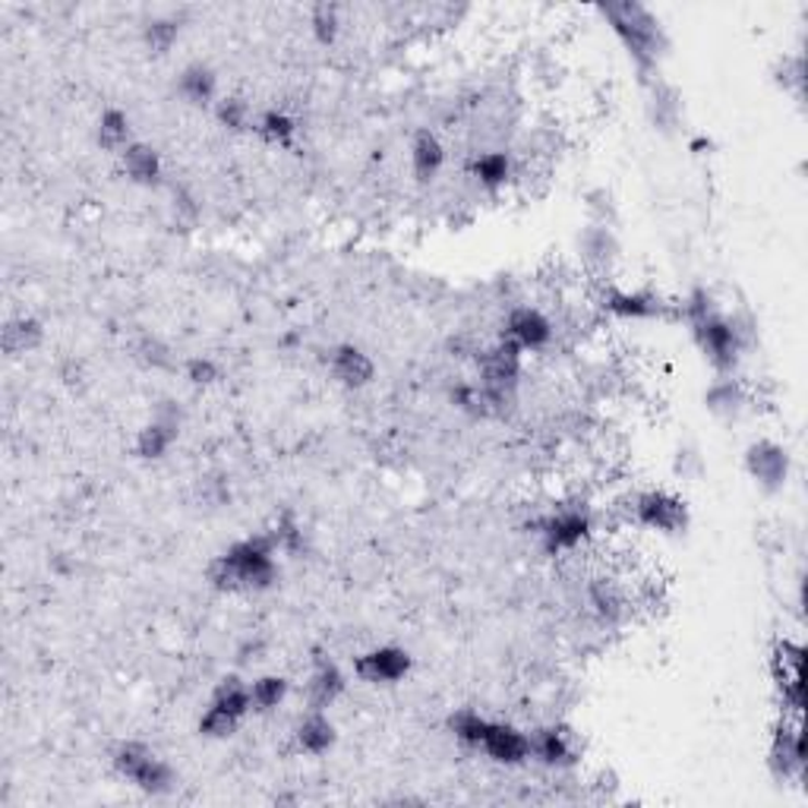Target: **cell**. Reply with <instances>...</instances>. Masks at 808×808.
I'll use <instances>...</instances> for the list:
<instances>
[{
	"label": "cell",
	"instance_id": "35",
	"mask_svg": "<svg viewBox=\"0 0 808 808\" xmlns=\"http://www.w3.org/2000/svg\"><path fill=\"white\" fill-rule=\"evenodd\" d=\"M310 26H313L316 41L331 45V41L338 38V26H341V20H338V7H335V3H316V7L310 10Z\"/></svg>",
	"mask_w": 808,
	"mask_h": 808
},
{
	"label": "cell",
	"instance_id": "3",
	"mask_svg": "<svg viewBox=\"0 0 808 808\" xmlns=\"http://www.w3.org/2000/svg\"><path fill=\"white\" fill-rule=\"evenodd\" d=\"M111 764L120 777L130 780L136 789L149 796H168L178 786V774L171 771V764L143 743H120Z\"/></svg>",
	"mask_w": 808,
	"mask_h": 808
},
{
	"label": "cell",
	"instance_id": "21",
	"mask_svg": "<svg viewBox=\"0 0 808 808\" xmlns=\"http://www.w3.org/2000/svg\"><path fill=\"white\" fill-rule=\"evenodd\" d=\"M294 739H298V749L303 755L323 758L335 746L338 733H335V723L326 717V711H306L298 723V729H294Z\"/></svg>",
	"mask_w": 808,
	"mask_h": 808
},
{
	"label": "cell",
	"instance_id": "16",
	"mask_svg": "<svg viewBox=\"0 0 808 808\" xmlns=\"http://www.w3.org/2000/svg\"><path fill=\"white\" fill-rule=\"evenodd\" d=\"M531 739V758L546 764V768H571L578 761V749L571 743V736L563 726H540L534 733H528Z\"/></svg>",
	"mask_w": 808,
	"mask_h": 808
},
{
	"label": "cell",
	"instance_id": "9",
	"mask_svg": "<svg viewBox=\"0 0 808 808\" xmlns=\"http://www.w3.org/2000/svg\"><path fill=\"white\" fill-rule=\"evenodd\" d=\"M789 451L774 439H755L746 449V471L761 493H780L789 480Z\"/></svg>",
	"mask_w": 808,
	"mask_h": 808
},
{
	"label": "cell",
	"instance_id": "26",
	"mask_svg": "<svg viewBox=\"0 0 808 808\" xmlns=\"http://www.w3.org/2000/svg\"><path fill=\"white\" fill-rule=\"evenodd\" d=\"M212 708H221L225 714L243 720L253 711V698H250V683H243L240 676H225L215 691H212Z\"/></svg>",
	"mask_w": 808,
	"mask_h": 808
},
{
	"label": "cell",
	"instance_id": "1",
	"mask_svg": "<svg viewBox=\"0 0 808 808\" xmlns=\"http://www.w3.org/2000/svg\"><path fill=\"white\" fill-rule=\"evenodd\" d=\"M278 540L275 534H250V538L238 540L234 546H228L221 556H215L209 563V584L215 591H269L278 581Z\"/></svg>",
	"mask_w": 808,
	"mask_h": 808
},
{
	"label": "cell",
	"instance_id": "34",
	"mask_svg": "<svg viewBox=\"0 0 808 808\" xmlns=\"http://www.w3.org/2000/svg\"><path fill=\"white\" fill-rule=\"evenodd\" d=\"M178 35H180L178 20H152L149 26H146V32H143L146 48H149L152 55H168L171 45L178 41Z\"/></svg>",
	"mask_w": 808,
	"mask_h": 808
},
{
	"label": "cell",
	"instance_id": "38",
	"mask_svg": "<svg viewBox=\"0 0 808 808\" xmlns=\"http://www.w3.org/2000/svg\"><path fill=\"white\" fill-rule=\"evenodd\" d=\"M588 209L598 218L594 225H606L610 228L616 221V203H613V193H606V190H591L588 193Z\"/></svg>",
	"mask_w": 808,
	"mask_h": 808
},
{
	"label": "cell",
	"instance_id": "7",
	"mask_svg": "<svg viewBox=\"0 0 808 808\" xmlns=\"http://www.w3.org/2000/svg\"><path fill=\"white\" fill-rule=\"evenodd\" d=\"M768 768L780 783H796L806 774V736H803V720L783 717L774 726L771 751H768Z\"/></svg>",
	"mask_w": 808,
	"mask_h": 808
},
{
	"label": "cell",
	"instance_id": "10",
	"mask_svg": "<svg viewBox=\"0 0 808 808\" xmlns=\"http://www.w3.org/2000/svg\"><path fill=\"white\" fill-rule=\"evenodd\" d=\"M538 534L543 540V550L550 556L556 553H566V550H575L578 543H584L588 534H591V515L578 506H569V509H556L553 515H546L538 524Z\"/></svg>",
	"mask_w": 808,
	"mask_h": 808
},
{
	"label": "cell",
	"instance_id": "11",
	"mask_svg": "<svg viewBox=\"0 0 808 808\" xmlns=\"http://www.w3.org/2000/svg\"><path fill=\"white\" fill-rule=\"evenodd\" d=\"M354 673L370 686H391V683H401L411 673V654L405 648L383 644V648H373V651L360 654L354 660Z\"/></svg>",
	"mask_w": 808,
	"mask_h": 808
},
{
	"label": "cell",
	"instance_id": "13",
	"mask_svg": "<svg viewBox=\"0 0 808 808\" xmlns=\"http://www.w3.org/2000/svg\"><path fill=\"white\" fill-rule=\"evenodd\" d=\"M600 306L610 316L619 319H660L666 316V306L660 294L654 291H623V288H603L600 294Z\"/></svg>",
	"mask_w": 808,
	"mask_h": 808
},
{
	"label": "cell",
	"instance_id": "37",
	"mask_svg": "<svg viewBox=\"0 0 808 808\" xmlns=\"http://www.w3.org/2000/svg\"><path fill=\"white\" fill-rule=\"evenodd\" d=\"M215 114H218V120H221L228 130H246V123H250V108H246V101L238 98V95L221 98L218 108H215Z\"/></svg>",
	"mask_w": 808,
	"mask_h": 808
},
{
	"label": "cell",
	"instance_id": "33",
	"mask_svg": "<svg viewBox=\"0 0 808 808\" xmlns=\"http://www.w3.org/2000/svg\"><path fill=\"white\" fill-rule=\"evenodd\" d=\"M591 606L598 610L603 619H616V616L623 613L626 600H623L619 588H616L613 581L600 578V581H594V584H591Z\"/></svg>",
	"mask_w": 808,
	"mask_h": 808
},
{
	"label": "cell",
	"instance_id": "24",
	"mask_svg": "<svg viewBox=\"0 0 808 808\" xmlns=\"http://www.w3.org/2000/svg\"><path fill=\"white\" fill-rule=\"evenodd\" d=\"M443 165H446V149H443L439 136L430 133V130L418 133V136H414V146H411V168H414V174H418L420 183L439 178Z\"/></svg>",
	"mask_w": 808,
	"mask_h": 808
},
{
	"label": "cell",
	"instance_id": "8",
	"mask_svg": "<svg viewBox=\"0 0 808 808\" xmlns=\"http://www.w3.org/2000/svg\"><path fill=\"white\" fill-rule=\"evenodd\" d=\"M521 354L524 351L509 338H499L493 348L480 351V386L499 395H511L521 379Z\"/></svg>",
	"mask_w": 808,
	"mask_h": 808
},
{
	"label": "cell",
	"instance_id": "15",
	"mask_svg": "<svg viewBox=\"0 0 808 808\" xmlns=\"http://www.w3.org/2000/svg\"><path fill=\"white\" fill-rule=\"evenodd\" d=\"M503 338L515 341L521 351H540L553 341V323L540 313L538 306H515L506 319Z\"/></svg>",
	"mask_w": 808,
	"mask_h": 808
},
{
	"label": "cell",
	"instance_id": "30",
	"mask_svg": "<svg viewBox=\"0 0 808 808\" xmlns=\"http://www.w3.org/2000/svg\"><path fill=\"white\" fill-rule=\"evenodd\" d=\"M288 679L285 676H275V673H266V676H260V679H253L250 683V698H253V711H260V714H269L275 708H281L285 704V698H288Z\"/></svg>",
	"mask_w": 808,
	"mask_h": 808
},
{
	"label": "cell",
	"instance_id": "14",
	"mask_svg": "<svg viewBox=\"0 0 808 808\" xmlns=\"http://www.w3.org/2000/svg\"><path fill=\"white\" fill-rule=\"evenodd\" d=\"M180 433V411L171 405V401H165V405H158V411H155V418L140 430V436H136V455L140 458H146V461H155V458H161L165 451L174 446V439H178Z\"/></svg>",
	"mask_w": 808,
	"mask_h": 808
},
{
	"label": "cell",
	"instance_id": "17",
	"mask_svg": "<svg viewBox=\"0 0 808 808\" xmlns=\"http://www.w3.org/2000/svg\"><path fill=\"white\" fill-rule=\"evenodd\" d=\"M648 118L660 133H673L683 123V95L663 76L648 83Z\"/></svg>",
	"mask_w": 808,
	"mask_h": 808
},
{
	"label": "cell",
	"instance_id": "20",
	"mask_svg": "<svg viewBox=\"0 0 808 808\" xmlns=\"http://www.w3.org/2000/svg\"><path fill=\"white\" fill-rule=\"evenodd\" d=\"M578 246H581V260L594 272H610L619 260V240L606 225H588Z\"/></svg>",
	"mask_w": 808,
	"mask_h": 808
},
{
	"label": "cell",
	"instance_id": "31",
	"mask_svg": "<svg viewBox=\"0 0 808 808\" xmlns=\"http://www.w3.org/2000/svg\"><path fill=\"white\" fill-rule=\"evenodd\" d=\"M486 723L490 720L478 714V711H471V708H461V711H455L449 717V729L451 736L461 743V746H468V749H480V743H483V733H486Z\"/></svg>",
	"mask_w": 808,
	"mask_h": 808
},
{
	"label": "cell",
	"instance_id": "2",
	"mask_svg": "<svg viewBox=\"0 0 808 808\" xmlns=\"http://www.w3.org/2000/svg\"><path fill=\"white\" fill-rule=\"evenodd\" d=\"M600 13L610 23V29L616 32V38L626 45L641 83L648 86L651 80H658L660 60L666 58V51H670V38H666L658 16L644 3H635V0L603 3Z\"/></svg>",
	"mask_w": 808,
	"mask_h": 808
},
{
	"label": "cell",
	"instance_id": "32",
	"mask_svg": "<svg viewBox=\"0 0 808 808\" xmlns=\"http://www.w3.org/2000/svg\"><path fill=\"white\" fill-rule=\"evenodd\" d=\"M256 133L272 146H288L294 140V133H298V120L285 114V111H266L263 118L256 120Z\"/></svg>",
	"mask_w": 808,
	"mask_h": 808
},
{
	"label": "cell",
	"instance_id": "22",
	"mask_svg": "<svg viewBox=\"0 0 808 808\" xmlns=\"http://www.w3.org/2000/svg\"><path fill=\"white\" fill-rule=\"evenodd\" d=\"M704 405L717 418H736L749 405V391H746V386L736 376H717L711 383L708 395H704Z\"/></svg>",
	"mask_w": 808,
	"mask_h": 808
},
{
	"label": "cell",
	"instance_id": "5",
	"mask_svg": "<svg viewBox=\"0 0 808 808\" xmlns=\"http://www.w3.org/2000/svg\"><path fill=\"white\" fill-rule=\"evenodd\" d=\"M631 511H635V521L641 528H651V531L666 534V538L686 534V528H689V506H686V499L676 496V493H670V490H648V493L635 496Z\"/></svg>",
	"mask_w": 808,
	"mask_h": 808
},
{
	"label": "cell",
	"instance_id": "12",
	"mask_svg": "<svg viewBox=\"0 0 808 808\" xmlns=\"http://www.w3.org/2000/svg\"><path fill=\"white\" fill-rule=\"evenodd\" d=\"M480 751L490 761H496V764L518 768V764L531 761V739H528V733H521L511 723L490 720L486 723V733H483V743H480Z\"/></svg>",
	"mask_w": 808,
	"mask_h": 808
},
{
	"label": "cell",
	"instance_id": "28",
	"mask_svg": "<svg viewBox=\"0 0 808 808\" xmlns=\"http://www.w3.org/2000/svg\"><path fill=\"white\" fill-rule=\"evenodd\" d=\"M41 323L32 319V316H23V319H13L3 326V351L10 358H20V354H29L41 345Z\"/></svg>",
	"mask_w": 808,
	"mask_h": 808
},
{
	"label": "cell",
	"instance_id": "18",
	"mask_svg": "<svg viewBox=\"0 0 808 808\" xmlns=\"http://www.w3.org/2000/svg\"><path fill=\"white\" fill-rule=\"evenodd\" d=\"M345 673L331 663V660H319L310 683H306V708L310 711H329L331 704L345 695Z\"/></svg>",
	"mask_w": 808,
	"mask_h": 808
},
{
	"label": "cell",
	"instance_id": "27",
	"mask_svg": "<svg viewBox=\"0 0 808 808\" xmlns=\"http://www.w3.org/2000/svg\"><path fill=\"white\" fill-rule=\"evenodd\" d=\"M178 89L190 105H209L212 98H215V92H218V80H215V73H212L206 63H190L180 73Z\"/></svg>",
	"mask_w": 808,
	"mask_h": 808
},
{
	"label": "cell",
	"instance_id": "40",
	"mask_svg": "<svg viewBox=\"0 0 808 808\" xmlns=\"http://www.w3.org/2000/svg\"><path fill=\"white\" fill-rule=\"evenodd\" d=\"M272 534L278 540V550H285V553H300V550H303V531L294 524L291 515H288L285 521H278V528H275Z\"/></svg>",
	"mask_w": 808,
	"mask_h": 808
},
{
	"label": "cell",
	"instance_id": "25",
	"mask_svg": "<svg viewBox=\"0 0 808 808\" xmlns=\"http://www.w3.org/2000/svg\"><path fill=\"white\" fill-rule=\"evenodd\" d=\"M515 174V165L506 152H480L471 158V178L478 180L483 190H499Z\"/></svg>",
	"mask_w": 808,
	"mask_h": 808
},
{
	"label": "cell",
	"instance_id": "41",
	"mask_svg": "<svg viewBox=\"0 0 808 808\" xmlns=\"http://www.w3.org/2000/svg\"><path fill=\"white\" fill-rule=\"evenodd\" d=\"M711 149H714V143H711V140H704V136L691 140V152H695V155H704V152H711Z\"/></svg>",
	"mask_w": 808,
	"mask_h": 808
},
{
	"label": "cell",
	"instance_id": "19",
	"mask_svg": "<svg viewBox=\"0 0 808 808\" xmlns=\"http://www.w3.org/2000/svg\"><path fill=\"white\" fill-rule=\"evenodd\" d=\"M331 373H335V379H338L341 386H348V389H363V386L373 383L376 366H373L370 354H363L360 348H354V345H341V348L331 351Z\"/></svg>",
	"mask_w": 808,
	"mask_h": 808
},
{
	"label": "cell",
	"instance_id": "23",
	"mask_svg": "<svg viewBox=\"0 0 808 808\" xmlns=\"http://www.w3.org/2000/svg\"><path fill=\"white\" fill-rule=\"evenodd\" d=\"M120 161H123V171L126 178L140 186H155L161 180V158L158 152L146 146V143H133L120 152Z\"/></svg>",
	"mask_w": 808,
	"mask_h": 808
},
{
	"label": "cell",
	"instance_id": "6",
	"mask_svg": "<svg viewBox=\"0 0 808 808\" xmlns=\"http://www.w3.org/2000/svg\"><path fill=\"white\" fill-rule=\"evenodd\" d=\"M803 663H806V648L799 641L783 638L774 648V683H777L780 701H783V717L803 720L806 708V686H803Z\"/></svg>",
	"mask_w": 808,
	"mask_h": 808
},
{
	"label": "cell",
	"instance_id": "4",
	"mask_svg": "<svg viewBox=\"0 0 808 808\" xmlns=\"http://www.w3.org/2000/svg\"><path fill=\"white\" fill-rule=\"evenodd\" d=\"M691 338H695V345L701 348V354L704 360L714 366V373L717 376H736V370H739V360H743V345L736 341V335L729 329V319H726V313L723 310H714V313H708V316H701V319H695L689 323Z\"/></svg>",
	"mask_w": 808,
	"mask_h": 808
},
{
	"label": "cell",
	"instance_id": "29",
	"mask_svg": "<svg viewBox=\"0 0 808 808\" xmlns=\"http://www.w3.org/2000/svg\"><path fill=\"white\" fill-rule=\"evenodd\" d=\"M98 146L108 152H123L126 146H133V126L120 108H108L98 118Z\"/></svg>",
	"mask_w": 808,
	"mask_h": 808
},
{
	"label": "cell",
	"instance_id": "39",
	"mask_svg": "<svg viewBox=\"0 0 808 808\" xmlns=\"http://www.w3.org/2000/svg\"><path fill=\"white\" fill-rule=\"evenodd\" d=\"M218 376H221V370H218V363H215V360H209V358L186 360V379H190L193 386H212Z\"/></svg>",
	"mask_w": 808,
	"mask_h": 808
},
{
	"label": "cell",
	"instance_id": "36",
	"mask_svg": "<svg viewBox=\"0 0 808 808\" xmlns=\"http://www.w3.org/2000/svg\"><path fill=\"white\" fill-rule=\"evenodd\" d=\"M240 720L231 717V714H225L221 708H206L203 711V717H200V736H206V739H228V736H234L238 733Z\"/></svg>",
	"mask_w": 808,
	"mask_h": 808
}]
</instances>
